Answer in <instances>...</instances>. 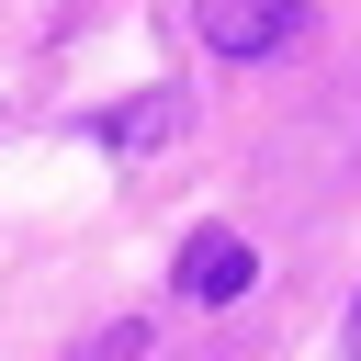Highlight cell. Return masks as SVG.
Segmentation results:
<instances>
[{
	"instance_id": "6da1fadb",
	"label": "cell",
	"mask_w": 361,
	"mask_h": 361,
	"mask_svg": "<svg viewBox=\"0 0 361 361\" xmlns=\"http://www.w3.org/2000/svg\"><path fill=\"white\" fill-rule=\"evenodd\" d=\"M192 23H203L214 56H282V45H305V0H192Z\"/></svg>"
},
{
	"instance_id": "7a4b0ae2",
	"label": "cell",
	"mask_w": 361,
	"mask_h": 361,
	"mask_svg": "<svg viewBox=\"0 0 361 361\" xmlns=\"http://www.w3.org/2000/svg\"><path fill=\"white\" fill-rule=\"evenodd\" d=\"M248 271H259V259H248V237H237V226L180 237V293H192V305H237V293H248Z\"/></svg>"
},
{
	"instance_id": "3957f363",
	"label": "cell",
	"mask_w": 361,
	"mask_h": 361,
	"mask_svg": "<svg viewBox=\"0 0 361 361\" xmlns=\"http://www.w3.org/2000/svg\"><path fill=\"white\" fill-rule=\"evenodd\" d=\"M350 338H361V305H350Z\"/></svg>"
}]
</instances>
